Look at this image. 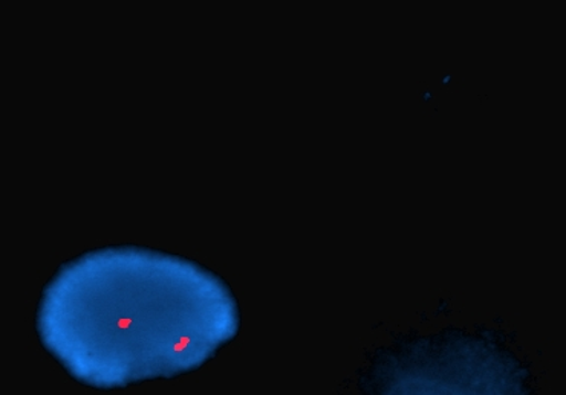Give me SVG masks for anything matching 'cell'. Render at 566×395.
<instances>
[{"mask_svg": "<svg viewBox=\"0 0 566 395\" xmlns=\"http://www.w3.org/2000/svg\"><path fill=\"white\" fill-rule=\"evenodd\" d=\"M224 279L159 250L111 246L60 267L39 302L40 342L74 381L99 391L201 369L238 337Z\"/></svg>", "mask_w": 566, "mask_h": 395, "instance_id": "1", "label": "cell"}, {"mask_svg": "<svg viewBox=\"0 0 566 395\" xmlns=\"http://www.w3.org/2000/svg\"><path fill=\"white\" fill-rule=\"evenodd\" d=\"M532 374L494 330L401 337L370 356L366 394H527Z\"/></svg>", "mask_w": 566, "mask_h": 395, "instance_id": "2", "label": "cell"}]
</instances>
